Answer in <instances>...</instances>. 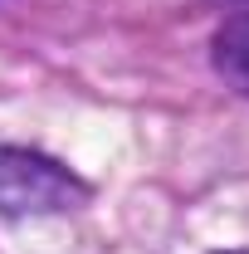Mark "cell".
Returning <instances> with one entry per match:
<instances>
[{
  "instance_id": "cell-3",
  "label": "cell",
  "mask_w": 249,
  "mask_h": 254,
  "mask_svg": "<svg viewBox=\"0 0 249 254\" xmlns=\"http://www.w3.org/2000/svg\"><path fill=\"white\" fill-rule=\"evenodd\" d=\"M230 254H249V250H230Z\"/></svg>"
},
{
  "instance_id": "cell-2",
  "label": "cell",
  "mask_w": 249,
  "mask_h": 254,
  "mask_svg": "<svg viewBox=\"0 0 249 254\" xmlns=\"http://www.w3.org/2000/svg\"><path fill=\"white\" fill-rule=\"evenodd\" d=\"M210 59H215V73L235 88V93L249 98V15H235L225 20L210 39Z\"/></svg>"
},
{
  "instance_id": "cell-1",
  "label": "cell",
  "mask_w": 249,
  "mask_h": 254,
  "mask_svg": "<svg viewBox=\"0 0 249 254\" xmlns=\"http://www.w3.org/2000/svg\"><path fill=\"white\" fill-rule=\"evenodd\" d=\"M88 200V186L63 161L0 142V215H54Z\"/></svg>"
}]
</instances>
